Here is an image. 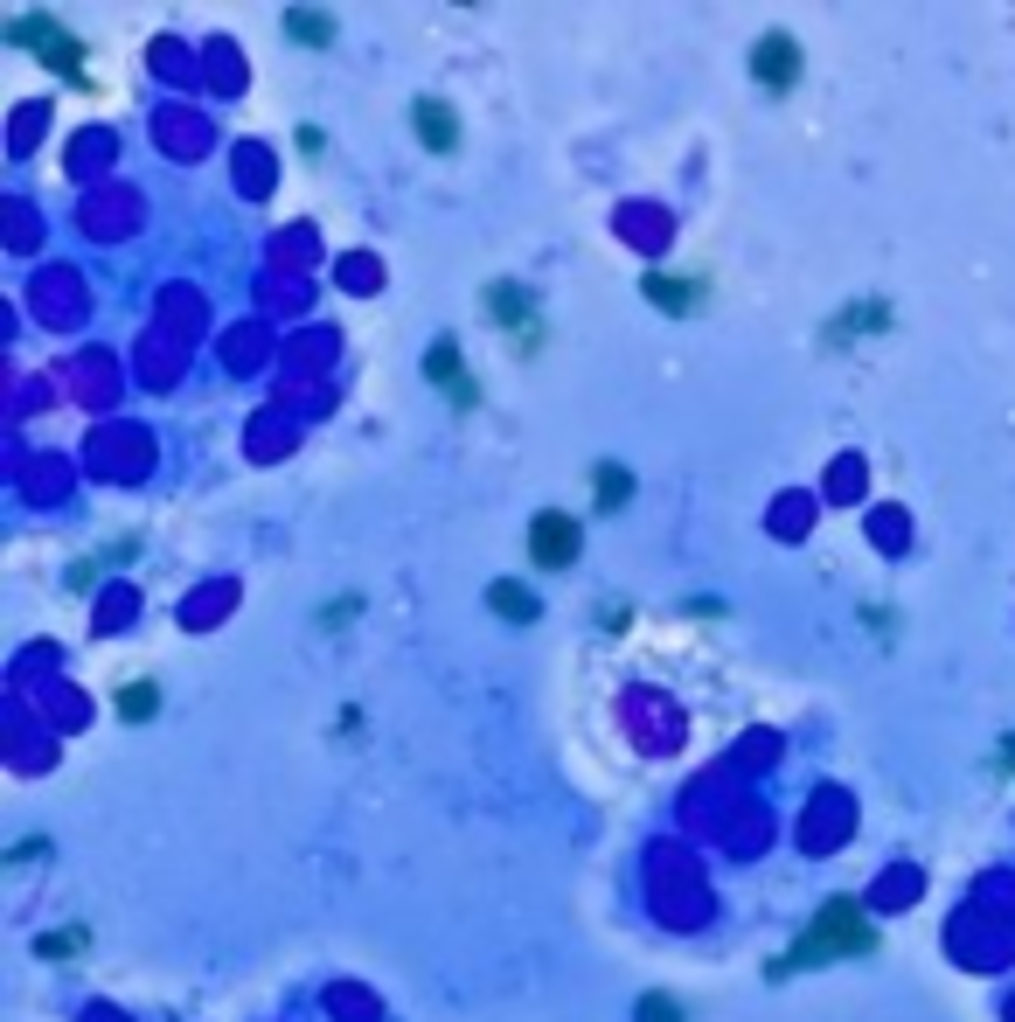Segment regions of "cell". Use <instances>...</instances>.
Wrapping results in <instances>:
<instances>
[{
	"mask_svg": "<svg viewBox=\"0 0 1015 1022\" xmlns=\"http://www.w3.org/2000/svg\"><path fill=\"white\" fill-rule=\"evenodd\" d=\"M494 612H515V619H536V598L522 584H494Z\"/></svg>",
	"mask_w": 1015,
	"mask_h": 1022,
	"instance_id": "obj_5",
	"label": "cell"
},
{
	"mask_svg": "<svg viewBox=\"0 0 1015 1022\" xmlns=\"http://www.w3.org/2000/svg\"><path fill=\"white\" fill-rule=\"evenodd\" d=\"M598 501H605V508L626 501V473H619V466H598Z\"/></svg>",
	"mask_w": 1015,
	"mask_h": 1022,
	"instance_id": "obj_7",
	"label": "cell"
},
{
	"mask_svg": "<svg viewBox=\"0 0 1015 1022\" xmlns=\"http://www.w3.org/2000/svg\"><path fill=\"white\" fill-rule=\"evenodd\" d=\"M640 1022H682V1009H675L668 995H647V1002H640Z\"/></svg>",
	"mask_w": 1015,
	"mask_h": 1022,
	"instance_id": "obj_9",
	"label": "cell"
},
{
	"mask_svg": "<svg viewBox=\"0 0 1015 1022\" xmlns=\"http://www.w3.org/2000/svg\"><path fill=\"white\" fill-rule=\"evenodd\" d=\"M800 953H870V925H863V911H856L849 897L828 904V911L814 918V939H807Z\"/></svg>",
	"mask_w": 1015,
	"mask_h": 1022,
	"instance_id": "obj_1",
	"label": "cell"
},
{
	"mask_svg": "<svg viewBox=\"0 0 1015 1022\" xmlns=\"http://www.w3.org/2000/svg\"><path fill=\"white\" fill-rule=\"evenodd\" d=\"M578 557V522L571 515H536V564H571Z\"/></svg>",
	"mask_w": 1015,
	"mask_h": 1022,
	"instance_id": "obj_3",
	"label": "cell"
},
{
	"mask_svg": "<svg viewBox=\"0 0 1015 1022\" xmlns=\"http://www.w3.org/2000/svg\"><path fill=\"white\" fill-rule=\"evenodd\" d=\"M418 140L432 146V153H452V140H459V126H452V112L438 98H418Z\"/></svg>",
	"mask_w": 1015,
	"mask_h": 1022,
	"instance_id": "obj_4",
	"label": "cell"
},
{
	"mask_svg": "<svg viewBox=\"0 0 1015 1022\" xmlns=\"http://www.w3.org/2000/svg\"><path fill=\"white\" fill-rule=\"evenodd\" d=\"M119 710H126V724H146V717H153V689H146V682L119 689Z\"/></svg>",
	"mask_w": 1015,
	"mask_h": 1022,
	"instance_id": "obj_6",
	"label": "cell"
},
{
	"mask_svg": "<svg viewBox=\"0 0 1015 1022\" xmlns=\"http://www.w3.org/2000/svg\"><path fill=\"white\" fill-rule=\"evenodd\" d=\"M751 77H758L765 91H786V84L800 77V49H793V35H765L758 56H751Z\"/></svg>",
	"mask_w": 1015,
	"mask_h": 1022,
	"instance_id": "obj_2",
	"label": "cell"
},
{
	"mask_svg": "<svg viewBox=\"0 0 1015 1022\" xmlns=\"http://www.w3.org/2000/svg\"><path fill=\"white\" fill-rule=\"evenodd\" d=\"M286 28L299 35V42H327V21H320V14H286Z\"/></svg>",
	"mask_w": 1015,
	"mask_h": 1022,
	"instance_id": "obj_8",
	"label": "cell"
},
{
	"mask_svg": "<svg viewBox=\"0 0 1015 1022\" xmlns=\"http://www.w3.org/2000/svg\"><path fill=\"white\" fill-rule=\"evenodd\" d=\"M1002 758H1009V772H1015V737H1009V744H1002Z\"/></svg>",
	"mask_w": 1015,
	"mask_h": 1022,
	"instance_id": "obj_10",
	"label": "cell"
}]
</instances>
